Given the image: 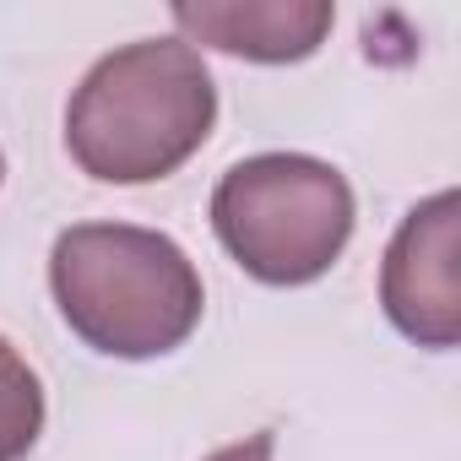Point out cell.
Returning <instances> with one entry per match:
<instances>
[{
  "label": "cell",
  "mask_w": 461,
  "mask_h": 461,
  "mask_svg": "<svg viewBox=\"0 0 461 461\" xmlns=\"http://www.w3.org/2000/svg\"><path fill=\"white\" fill-rule=\"evenodd\" d=\"M217 125V87L185 39L104 55L66 109V147L98 185H152L185 168Z\"/></svg>",
  "instance_id": "obj_1"
},
{
  "label": "cell",
  "mask_w": 461,
  "mask_h": 461,
  "mask_svg": "<svg viewBox=\"0 0 461 461\" xmlns=\"http://www.w3.org/2000/svg\"><path fill=\"white\" fill-rule=\"evenodd\" d=\"M50 288L66 326L109 358H163L190 342L206 310L195 261L158 228L77 222L50 250Z\"/></svg>",
  "instance_id": "obj_2"
},
{
  "label": "cell",
  "mask_w": 461,
  "mask_h": 461,
  "mask_svg": "<svg viewBox=\"0 0 461 461\" xmlns=\"http://www.w3.org/2000/svg\"><path fill=\"white\" fill-rule=\"evenodd\" d=\"M353 185L310 152L245 158L212 190V234L267 288H304L326 277L353 240Z\"/></svg>",
  "instance_id": "obj_3"
},
{
  "label": "cell",
  "mask_w": 461,
  "mask_h": 461,
  "mask_svg": "<svg viewBox=\"0 0 461 461\" xmlns=\"http://www.w3.org/2000/svg\"><path fill=\"white\" fill-rule=\"evenodd\" d=\"M380 304L385 321L429 353H450L461 342V195L456 190H434L402 217L380 261Z\"/></svg>",
  "instance_id": "obj_4"
},
{
  "label": "cell",
  "mask_w": 461,
  "mask_h": 461,
  "mask_svg": "<svg viewBox=\"0 0 461 461\" xmlns=\"http://www.w3.org/2000/svg\"><path fill=\"white\" fill-rule=\"evenodd\" d=\"M174 23L190 50L206 44L256 66H294L326 44L337 12L326 0H179Z\"/></svg>",
  "instance_id": "obj_5"
},
{
  "label": "cell",
  "mask_w": 461,
  "mask_h": 461,
  "mask_svg": "<svg viewBox=\"0 0 461 461\" xmlns=\"http://www.w3.org/2000/svg\"><path fill=\"white\" fill-rule=\"evenodd\" d=\"M44 434V385L33 364L0 337V461H23Z\"/></svg>",
  "instance_id": "obj_6"
},
{
  "label": "cell",
  "mask_w": 461,
  "mask_h": 461,
  "mask_svg": "<svg viewBox=\"0 0 461 461\" xmlns=\"http://www.w3.org/2000/svg\"><path fill=\"white\" fill-rule=\"evenodd\" d=\"M0 179H6V158H0Z\"/></svg>",
  "instance_id": "obj_7"
}]
</instances>
